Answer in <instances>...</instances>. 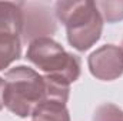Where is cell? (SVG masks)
<instances>
[{
  "label": "cell",
  "mask_w": 123,
  "mask_h": 121,
  "mask_svg": "<svg viewBox=\"0 0 123 121\" xmlns=\"http://www.w3.org/2000/svg\"><path fill=\"white\" fill-rule=\"evenodd\" d=\"M57 19L66 26L70 46L79 51H86L99 41L103 30V19L94 1H57Z\"/></svg>",
  "instance_id": "6da1fadb"
},
{
  "label": "cell",
  "mask_w": 123,
  "mask_h": 121,
  "mask_svg": "<svg viewBox=\"0 0 123 121\" xmlns=\"http://www.w3.org/2000/svg\"><path fill=\"white\" fill-rule=\"evenodd\" d=\"M3 104L16 116L26 118L46 97V81L30 67L17 66L6 73Z\"/></svg>",
  "instance_id": "7a4b0ae2"
},
{
  "label": "cell",
  "mask_w": 123,
  "mask_h": 121,
  "mask_svg": "<svg viewBox=\"0 0 123 121\" xmlns=\"http://www.w3.org/2000/svg\"><path fill=\"white\" fill-rule=\"evenodd\" d=\"M27 60L44 73L46 77L70 86L80 76V60L67 53L57 41L50 37L31 40L26 53Z\"/></svg>",
  "instance_id": "3957f363"
},
{
  "label": "cell",
  "mask_w": 123,
  "mask_h": 121,
  "mask_svg": "<svg viewBox=\"0 0 123 121\" xmlns=\"http://www.w3.org/2000/svg\"><path fill=\"white\" fill-rule=\"evenodd\" d=\"M23 26L22 3L0 1V70L20 59Z\"/></svg>",
  "instance_id": "277c9868"
},
{
  "label": "cell",
  "mask_w": 123,
  "mask_h": 121,
  "mask_svg": "<svg viewBox=\"0 0 123 121\" xmlns=\"http://www.w3.org/2000/svg\"><path fill=\"white\" fill-rule=\"evenodd\" d=\"M89 70L103 81H112L123 74V50L119 46L106 44L89 56Z\"/></svg>",
  "instance_id": "5b68a950"
},
{
  "label": "cell",
  "mask_w": 123,
  "mask_h": 121,
  "mask_svg": "<svg viewBox=\"0 0 123 121\" xmlns=\"http://www.w3.org/2000/svg\"><path fill=\"white\" fill-rule=\"evenodd\" d=\"M31 118L33 121H70V116L66 103L56 98H44L34 107Z\"/></svg>",
  "instance_id": "8992f818"
},
{
  "label": "cell",
  "mask_w": 123,
  "mask_h": 121,
  "mask_svg": "<svg viewBox=\"0 0 123 121\" xmlns=\"http://www.w3.org/2000/svg\"><path fill=\"white\" fill-rule=\"evenodd\" d=\"M94 6L107 23L123 20V1H94Z\"/></svg>",
  "instance_id": "52a82bcc"
},
{
  "label": "cell",
  "mask_w": 123,
  "mask_h": 121,
  "mask_svg": "<svg viewBox=\"0 0 123 121\" xmlns=\"http://www.w3.org/2000/svg\"><path fill=\"white\" fill-rule=\"evenodd\" d=\"M93 121H123V110L115 104L106 103L96 110Z\"/></svg>",
  "instance_id": "ba28073f"
},
{
  "label": "cell",
  "mask_w": 123,
  "mask_h": 121,
  "mask_svg": "<svg viewBox=\"0 0 123 121\" xmlns=\"http://www.w3.org/2000/svg\"><path fill=\"white\" fill-rule=\"evenodd\" d=\"M4 87H6V81L0 77V110L4 107V104H3V93H4Z\"/></svg>",
  "instance_id": "9c48e42d"
},
{
  "label": "cell",
  "mask_w": 123,
  "mask_h": 121,
  "mask_svg": "<svg viewBox=\"0 0 123 121\" xmlns=\"http://www.w3.org/2000/svg\"><path fill=\"white\" fill-rule=\"evenodd\" d=\"M122 46H123V43H122ZM122 50H123V47H122Z\"/></svg>",
  "instance_id": "30bf717a"
}]
</instances>
